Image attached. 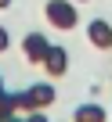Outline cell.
Here are the masks:
<instances>
[{
    "label": "cell",
    "mask_w": 112,
    "mask_h": 122,
    "mask_svg": "<svg viewBox=\"0 0 112 122\" xmlns=\"http://www.w3.org/2000/svg\"><path fill=\"white\" fill-rule=\"evenodd\" d=\"M54 83H29L25 90H15V104L18 111H47L54 104Z\"/></svg>",
    "instance_id": "6da1fadb"
},
{
    "label": "cell",
    "mask_w": 112,
    "mask_h": 122,
    "mask_svg": "<svg viewBox=\"0 0 112 122\" xmlns=\"http://www.w3.org/2000/svg\"><path fill=\"white\" fill-rule=\"evenodd\" d=\"M43 18H47L51 29L69 32V29L80 25V4H76V0H47V4H43Z\"/></svg>",
    "instance_id": "7a4b0ae2"
},
{
    "label": "cell",
    "mask_w": 112,
    "mask_h": 122,
    "mask_svg": "<svg viewBox=\"0 0 112 122\" xmlns=\"http://www.w3.org/2000/svg\"><path fill=\"white\" fill-rule=\"evenodd\" d=\"M40 68L51 76V79H58V76H65L69 72V50L62 47V43H51V50H47V57L40 61Z\"/></svg>",
    "instance_id": "3957f363"
},
{
    "label": "cell",
    "mask_w": 112,
    "mask_h": 122,
    "mask_svg": "<svg viewBox=\"0 0 112 122\" xmlns=\"http://www.w3.org/2000/svg\"><path fill=\"white\" fill-rule=\"evenodd\" d=\"M47 50H51V40H47L43 32H29V36L22 40V54H25L29 65H40V61L47 57Z\"/></svg>",
    "instance_id": "277c9868"
},
{
    "label": "cell",
    "mask_w": 112,
    "mask_h": 122,
    "mask_svg": "<svg viewBox=\"0 0 112 122\" xmlns=\"http://www.w3.org/2000/svg\"><path fill=\"white\" fill-rule=\"evenodd\" d=\"M87 40H90V47H98V50H112V25H108L105 18H90V22H87Z\"/></svg>",
    "instance_id": "5b68a950"
},
{
    "label": "cell",
    "mask_w": 112,
    "mask_h": 122,
    "mask_svg": "<svg viewBox=\"0 0 112 122\" xmlns=\"http://www.w3.org/2000/svg\"><path fill=\"white\" fill-rule=\"evenodd\" d=\"M108 115H112V111H105L98 101H83V104H76L72 122H108Z\"/></svg>",
    "instance_id": "8992f818"
},
{
    "label": "cell",
    "mask_w": 112,
    "mask_h": 122,
    "mask_svg": "<svg viewBox=\"0 0 112 122\" xmlns=\"http://www.w3.org/2000/svg\"><path fill=\"white\" fill-rule=\"evenodd\" d=\"M15 111H18V104H15V90H4V93H0V122H11Z\"/></svg>",
    "instance_id": "52a82bcc"
},
{
    "label": "cell",
    "mask_w": 112,
    "mask_h": 122,
    "mask_svg": "<svg viewBox=\"0 0 112 122\" xmlns=\"http://www.w3.org/2000/svg\"><path fill=\"white\" fill-rule=\"evenodd\" d=\"M25 122H51L47 111H25Z\"/></svg>",
    "instance_id": "ba28073f"
},
{
    "label": "cell",
    "mask_w": 112,
    "mask_h": 122,
    "mask_svg": "<svg viewBox=\"0 0 112 122\" xmlns=\"http://www.w3.org/2000/svg\"><path fill=\"white\" fill-rule=\"evenodd\" d=\"M7 47H11V36H7V29H4V25H0V50H7Z\"/></svg>",
    "instance_id": "9c48e42d"
},
{
    "label": "cell",
    "mask_w": 112,
    "mask_h": 122,
    "mask_svg": "<svg viewBox=\"0 0 112 122\" xmlns=\"http://www.w3.org/2000/svg\"><path fill=\"white\" fill-rule=\"evenodd\" d=\"M4 7H11V0H0V11H4Z\"/></svg>",
    "instance_id": "30bf717a"
},
{
    "label": "cell",
    "mask_w": 112,
    "mask_h": 122,
    "mask_svg": "<svg viewBox=\"0 0 112 122\" xmlns=\"http://www.w3.org/2000/svg\"><path fill=\"white\" fill-rule=\"evenodd\" d=\"M11 122H25V115H15V118H11Z\"/></svg>",
    "instance_id": "8fae6325"
},
{
    "label": "cell",
    "mask_w": 112,
    "mask_h": 122,
    "mask_svg": "<svg viewBox=\"0 0 112 122\" xmlns=\"http://www.w3.org/2000/svg\"><path fill=\"white\" fill-rule=\"evenodd\" d=\"M4 90H7V86H4V76H0V93H4Z\"/></svg>",
    "instance_id": "7c38bea8"
},
{
    "label": "cell",
    "mask_w": 112,
    "mask_h": 122,
    "mask_svg": "<svg viewBox=\"0 0 112 122\" xmlns=\"http://www.w3.org/2000/svg\"><path fill=\"white\" fill-rule=\"evenodd\" d=\"M76 4H83V0H76Z\"/></svg>",
    "instance_id": "4fadbf2b"
}]
</instances>
